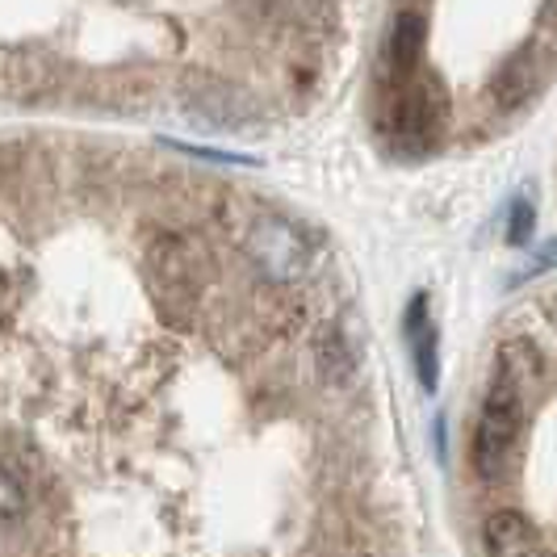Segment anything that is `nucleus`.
Masks as SVG:
<instances>
[{
    "label": "nucleus",
    "mask_w": 557,
    "mask_h": 557,
    "mask_svg": "<svg viewBox=\"0 0 557 557\" xmlns=\"http://www.w3.org/2000/svg\"><path fill=\"white\" fill-rule=\"evenodd\" d=\"M419 55H423V17H419V13H403V17L394 22V34H391V72H394V81L416 76Z\"/></svg>",
    "instance_id": "obj_5"
},
{
    "label": "nucleus",
    "mask_w": 557,
    "mask_h": 557,
    "mask_svg": "<svg viewBox=\"0 0 557 557\" xmlns=\"http://www.w3.org/2000/svg\"><path fill=\"white\" fill-rule=\"evenodd\" d=\"M172 151H185L194 160H214V164H256L251 156H235V151H214V147H194V143H168Z\"/></svg>",
    "instance_id": "obj_8"
},
{
    "label": "nucleus",
    "mask_w": 557,
    "mask_h": 557,
    "mask_svg": "<svg viewBox=\"0 0 557 557\" xmlns=\"http://www.w3.org/2000/svg\"><path fill=\"white\" fill-rule=\"evenodd\" d=\"M549 557H557V554H549Z\"/></svg>",
    "instance_id": "obj_10"
},
{
    "label": "nucleus",
    "mask_w": 557,
    "mask_h": 557,
    "mask_svg": "<svg viewBox=\"0 0 557 557\" xmlns=\"http://www.w3.org/2000/svg\"><path fill=\"white\" fill-rule=\"evenodd\" d=\"M0 511H4V524H17L22 516V482L13 474V466H4L0 474Z\"/></svg>",
    "instance_id": "obj_7"
},
{
    "label": "nucleus",
    "mask_w": 557,
    "mask_h": 557,
    "mask_svg": "<svg viewBox=\"0 0 557 557\" xmlns=\"http://www.w3.org/2000/svg\"><path fill=\"white\" fill-rule=\"evenodd\" d=\"M403 339L411 348L419 386L436 391V382H441V332H436V319L428 307V294H416L411 307L403 310Z\"/></svg>",
    "instance_id": "obj_3"
},
{
    "label": "nucleus",
    "mask_w": 557,
    "mask_h": 557,
    "mask_svg": "<svg viewBox=\"0 0 557 557\" xmlns=\"http://www.w3.org/2000/svg\"><path fill=\"white\" fill-rule=\"evenodd\" d=\"M554 4H557V0H554Z\"/></svg>",
    "instance_id": "obj_11"
},
{
    "label": "nucleus",
    "mask_w": 557,
    "mask_h": 557,
    "mask_svg": "<svg viewBox=\"0 0 557 557\" xmlns=\"http://www.w3.org/2000/svg\"><path fill=\"white\" fill-rule=\"evenodd\" d=\"M524 411H529V391H520L516 382L495 373V386L482 403L474 432V466L482 478H499L507 470L511 453L520 445V432H524Z\"/></svg>",
    "instance_id": "obj_1"
},
{
    "label": "nucleus",
    "mask_w": 557,
    "mask_h": 557,
    "mask_svg": "<svg viewBox=\"0 0 557 557\" xmlns=\"http://www.w3.org/2000/svg\"><path fill=\"white\" fill-rule=\"evenodd\" d=\"M486 557H536V529L520 511H495L482 529Z\"/></svg>",
    "instance_id": "obj_4"
},
{
    "label": "nucleus",
    "mask_w": 557,
    "mask_h": 557,
    "mask_svg": "<svg viewBox=\"0 0 557 557\" xmlns=\"http://www.w3.org/2000/svg\"><path fill=\"white\" fill-rule=\"evenodd\" d=\"M549 264H557V244H545L541 248V260H532L524 273H516V281H529V277H536V273H545Z\"/></svg>",
    "instance_id": "obj_9"
},
{
    "label": "nucleus",
    "mask_w": 557,
    "mask_h": 557,
    "mask_svg": "<svg viewBox=\"0 0 557 557\" xmlns=\"http://www.w3.org/2000/svg\"><path fill=\"white\" fill-rule=\"evenodd\" d=\"M448 117V97L445 84L428 72H416L407 81H394V131L407 139H432L441 131V122Z\"/></svg>",
    "instance_id": "obj_2"
},
{
    "label": "nucleus",
    "mask_w": 557,
    "mask_h": 557,
    "mask_svg": "<svg viewBox=\"0 0 557 557\" xmlns=\"http://www.w3.org/2000/svg\"><path fill=\"white\" fill-rule=\"evenodd\" d=\"M532 223H536L532 201L529 197H516V201H511V214H507V244H524L532 235Z\"/></svg>",
    "instance_id": "obj_6"
}]
</instances>
